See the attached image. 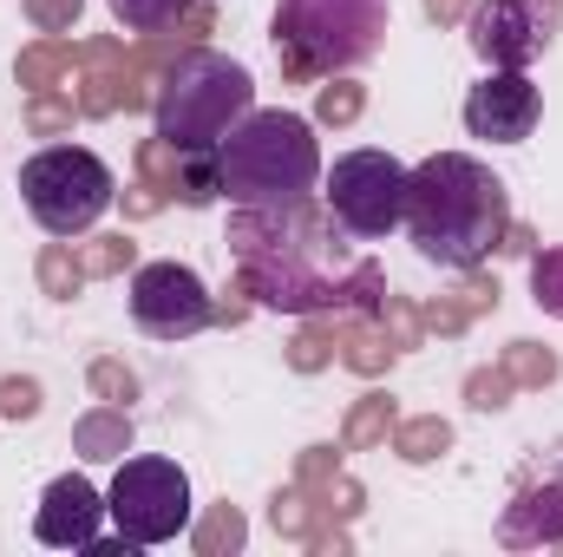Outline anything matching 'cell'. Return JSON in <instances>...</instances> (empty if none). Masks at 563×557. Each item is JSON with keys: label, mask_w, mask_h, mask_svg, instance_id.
Returning <instances> with one entry per match:
<instances>
[{"label": "cell", "mask_w": 563, "mask_h": 557, "mask_svg": "<svg viewBox=\"0 0 563 557\" xmlns=\"http://www.w3.org/2000/svg\"><path fill=\"white\" fill-rule=\"evenodd\" d=\"M106 518L119 525V545H132V551L170 545L190 525V479H184V466L164 459V452L125 459L112 492H106Z\"/></svg>", "instance_id": "cell-7"}, {"label": "cell", "mask_w": 563, "mask_h": 557, "mask_svg": "<svg viewBox=\"0 0 563 557\" xmlns=\"http://www.w3.org/2000/svg\"><path fill=\"white\" fill-rule=\"evenodd\" d=\"M563 26V0H478L472 7V53L485 66H505V73H525L531 59L551 53Z\"/></svg>", "instance_id": "cell-9"}, {"label": "cell", "mask_w": 563, "mask_h": 557, "mask_svg": "<svg viewBox=\"0 0 563 557\" xmlns=\"http://www.w3.org/2000/svg\"><path fill=\"white\" fill-rule=\"evenodd\" d=\"M394 0H276V53L295 79L347 73L380 53Z\"/></svg>", "instance_id": "cell-4"}, {"label": "cell", "mask_w": 563, "mask_h": 557, "mask_svg": "<svg viewBox=\"0 0 563 557\" xmlns=\"http://www.w3.org/2000/svg\"><path fill=\"white\" fill-rule=\"evenodd\" d=\"M177 7H184V0H112V13H119L125 26H139V33H157Z\"/></svg>", "instance_id": "cell-13"}, {"label": "cell", "mask_w": 563, "mask_h": 557, "mask_svg": "<svg viewBox=\"0 0 563 557\" xmlns=\"http://www.w3.org/2000/svg\"><path fill=\"white\" fill-rule=\"evenodd\" d=\"M20 197H26V210H33V223L46 237H86L112 210L119 184H112V164L99 151L46 144V151H33L20 164Z\"/></svg>", "instance_id": "cell-5"}, {"label": "cell", "mask_w": 563, "mask_h": 557, "mask_svg": "<svg viewBox=\"0 0 563 557\" xmlns=\"http://www.w3.org/2000/svg\"><path fill=\"white\" fill-rule=\"evenodd\" d=\"M531 295H538V308H544V315H558V321H563V250L531 256Z\"/></svg>", "instance_id": "cell-12"}, {"label": "cell", "mask_w": 563, "mask_h": 557, "mask_svg": "<svg viewBox=\"0 0 563 557\" xmlns=\"http://www.w3.org/2000/svg\"><path fill=\"white\" fill-rule=\"evenodd\" d=\"M217 184L236 210H295L321 190V144L301 112H243L217 144Z\"/></svg>", "instance_id": "cell-2"}, {"label": "cell", "mask_w": 563, "mask_h": 557, "mask_svg": "<svg viewBox=\"0 0 563 557\" xmlns=\"http://www.w3.org/2000/svg\"><path fill=\"white\" fill-rule=\"evenodd\" d=\"M321 204L328 217L361 237V243H380L407 223V164L361 144V151H341L334 171H321Z\"/></svg>", "instance_id": "cell-6"}, {"label": "cell", "mask_w": 563, "mask_h": 557, "mask_svg": "<svg viewBox=\"0 0 563 557\" xmlns=\"http://www.w3.org/2000/svg\"><path fill=\"white\" fill-rule=\"evenodd\" d=\"M125 295H132V321L151 341H190L217 321V302L190 263H144V270H132Z\"/></svg>", "instance_id": "cell-8"}, {"label": "cell", "mask_w": 563, "mask_h": 557, "mask_svg": "<svg viewBox=\"0 0 563 557\" xmlns=\"http://www.w3.org/2000/svg\"><path fill=\"white\" fill-rule=\"evenodd\" d=\"M511 230V197L472 151H432L407 171V237L439 270H478Z\"/></svg>", "instance_id": "cell-1"}, {"label": "cell", "mask_w": 563, "mask_h": 557, "mask_svg": "<svg viewBox=\"0 0 563 557\" xmlns=\"http://www.w3.org/2000/svg\"><path fill=\"white\" fill-rule=\"evenodd\" d=\"M99 525H106V499L79 472L53 479L46 499H40V512H33V538L53 545V551H92L99 545Z\"/></svg>", "instance_id": "cell-11"}, {"label": "cell", "mask_w": 563, "mask_h": 557, "mask_svg": "<svg viewBox=\"0 0 563 557\" xmlns=\"http://www.w3.org/2000/svg\"><path fill=\"white\" fill-rule=\"evenodd\" d=\"M544 119V92L525 79V73H505L492 66L472 92H465V132L485 144H525Z\"/></svg>", "instance_id": "cell-10"}, {"label": "cell", "mask_w": 563, "mask_h": 557, "mask_svg": "<svg viewBox=\"0 0 563 557\" xmlns=\"http://www.w3.org/2000/svg\"><path fill=\"white\" fill-rule=\"evenodd\" d=\"M243 112H256V79H250V66H236V59H223V53H210V46L184 53V59L164 73L157 106H151L157 139L170 144L177 157L217 151V144L236 132Z\"/></svg>", "instance_id": "cell-3"}]
</instances>
